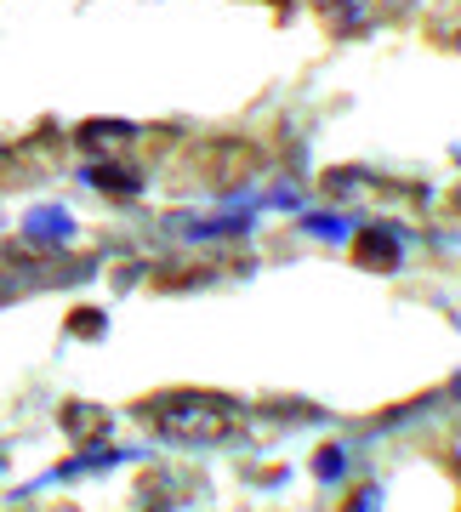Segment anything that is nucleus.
Wrapping results in <instances>:
<instances>
[{"label":"nucleus","instance_id":"f257e3e1","mask_svg":"<svg viewBox=\"0 0 461 512\" xmlns=\"http://www.w3.org/2000/svg\"><path fill=\"white\" fill-rule=\"evenodd\" d=\"M154 427L177 444H217L234 433V404L217 393H166V399L148 404Z\"/></svg>","mask_w":461,"mask_h":512},{"label":"nucleus","instance_id":"20e7f679","mask_svg":"<svg viewBox=\"0 0 461 512\" xmlns=\"http://www.w3.org/2000/svg\"><path fill=\"white\" fill-rule=\"evenodd\" d=\"M97 188H109V194H126L131 177H126V171H114V165H103V171H97Z\"/></svg>","mask_w":461,"mask_h":512},{"label":"nucleus","instance_id":"39448f33","mask_svg":"<svg viewBox=\"0 0 461 512\" xmlns=\"http://www.w3.org/2000/svg\"><path fill=\"white\" fill-rule=\"evenodd\" d=\"M29 228H35V234H46V222H40V217L29 222ZM52 239H63V217H57V211H52Z\"/></svg>","mask_w":461,"mask_h":512},{"label":"nucleus","instance_id":"f03ea898","mask_svg":"<svg viewBox=\"0 0 461 512\" xmlns=\"http://www.w3.org/2000/svg\"><path fill=\"white\" fill-rule=\"evenodd\" d=\"M80 137H86V143H97V148H126L131 126H86Z\"/></svg>","mask_w":461,"mask_h":512},{"label":"nucleus","instance_id":"7ed1b4c3","mask_svg":"<svg viewBox=\"0 0 461 512\" xmlns=\"http://www.w3.org/2000/svg\"><path fill=\"white\" fill-rule=\"evenodd\" d=\"M393 262V239H359V262Z\"/></svg>","mask_w":461,"mask_h":512}]
</instances>
